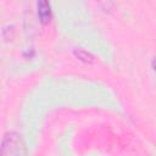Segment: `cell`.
<instances>
[{"label":"cell","mask_w":156,"mask_h":156,"mask_svg":"<svg viewBox=\"0 0 156 156\" xmlns=\"http://www.w3.org/2000/svg\"><path fill=\"white\" fill-rule=\"evenodd\" d=\"M99 6L105 11V12H111L113 10V1L112 0H96Z\"/></svg>","instance_id":"4"},{"label":"cell","mask_w":156,"mask_h":156,"mask_svg":"<svg viewBox=\"0 0 156 156\" xmlns=\"http://www.w3.org/2000/svg\"><path fill=\"white\" fill-rule=\"evenodd\" d=\"M74 55H76L79 60H82V61H84V62H93V61H94L93 55H91V54H89L88 51L83 50V49L74 50Z\"/></svg>","instance_id":"3"},{"label":"cell","mask_w":156,"mask_h":156,"mask_svg":"<svg viewBox=\"0 0 156 156\" xmlns=\"http://www.w3.org/2000/svg\"><path fill=\"white\" fill-rule=\"evenodd\" d=\"M37 15L43 24H48L51 21V6L49 0H37Z\"/></svg>","instance_id":"2"},{"label":"cell","mask_w":156,"mask_h":156,"mask_svg":"<svg viewBox=\"0 0 156 156\" xmlns=\"http://www.w3.org/2000/svg\"><path fill=\"white\" fill-rule=\"evenodd\" d=\"M27 154L26 144L21 134L16 132H9L4 135L0 144L1 156H22Z\"/></svg>","instance_id":"1"}]
</instances>
